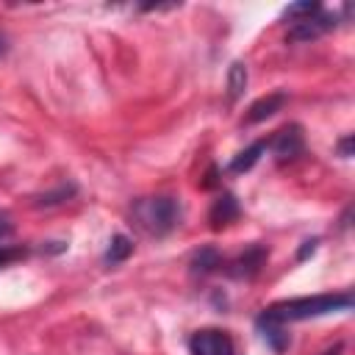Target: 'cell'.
<instances>
[{
    "label": "cell",
    "mask_w": 355,
    "mask_h": 355,
    "mask_svg": "<svg viewBox=\"0 0 355 355\" xmlns=\"http://www.w3.org/2000/svg\"><path fill=\"white\" fill-rule=\"evenodd\" d=\"M349 308H352V294L349 291H341V294H313V297H291V300L272 302L269 308H263V313L258 319L288 324V322L316 319V316H327V313H338V311H349Z\"/></svg>",
    "instance_id": "obj_1"
},
{
    "label": "cell",
    "mask_w": 355,
    "mask_h": 355,
    "mask_svg": "<svg viewBox=\"0 0 355 355\" xmlns=\"http://www.w3.org/2000/svg\"><path fill=\"white\" fill-rule=\"evenodd\" d=\"M130 214H133L136 225L144 233L161 239V236L172 233L180 225L183 208H180V202L175 197H166L164 194V197H141V200H136L133 208H130Z\"/></svg>",
    "instance_id": "obj_2"
},
{
    "label": "cell",
    "mask_w": 355,
    "mask_h": 355,
    "mask_svg": "<svg viewBox=\"0 0 355 355\" xmlns=\"http://www.w3.org/2000/svg\"><path fill=\"white\" fill-rule=\"evenodd\" d=\"M189 352L191 355H236V344H233L230 333H225L219 327H202V330L191 333Z\"/></svg>",
    "instance_id": "obj_3"
},
{
    "label": "cell",
    "mask_w": 355,
    "mask_h": 355,
    "mask_svg": "<svg viewBox=\"0 0 355 355\" xmlns=\"http://www.w3.org/2000/svg\"><path fill=\"white\" fill-rule=\"evenodd\" d=\"M269 150H272V155H275L277 164L294 161V158L302 155V150H305L302 128H300V125H286V128H280V130L269 139Z\"/></svg>",
    "instance_id": "obj_4"
},
{
    "label": "cell",
    "mask_w": 355,
    "mask_h": 355,
    "mask_svg": "<svg viewBox=\"0 0 355 355\" xmlns=\"http://www.w3.org/2000/svg\"><path fill=\"white\" fill-rule=\"evenodd\" d=\"M336 22H338L336 14L319 8L313 17H308V19H302V22H294V25L288 28V42H313V39L324 36L327 31H333Z\"/></svg>",
    "instance_id": "obj_5"
},
{
    "label": "cell",
    "mask_w": 355,
    "mask_h": 355,
    "mask_svg": "<svg viewBox=\"0 0 355 355\" xmlns=\"http://www.w3.org/2000/svg\"><path fill=\"white\" fill-rule=\"evenodd\" d=\"M266 255H269V250H266L263 244H252V247H247L239 258L230 261L227 275H233V277H255V275L261 272Z\"/></svg>",
    "instance_id": "obj_6"
},
{
    "label": "cell",
    "mask_w": 355,
    "mask_h": 355,
    "mask_svg": "<svg viewBox=\"0 0 355 355\" xmlns=\"http://www.w3.org/2000/svg\"><path fill=\"white\" fill-rule=\"evenodd\" d=\"M286 103H288V94H286V92H272V94H266V97L255 100V103L247 108L244 122H247V125H258V122H263V119L275 116Z\"/></svg>",
    "instance_id": "obj_7"
},
{
    "label": "cell",
    "mask_w": 355,
    "mask_h": 355,
    "mask_svg": "<svg viewBox=\"0 0 355 355\" xmlns=\"http://www.w3.org/2000/svg\"><path fill=\"white\" fill-rule=\"evenodd\" d=\"M239 214H241L239 200L225 191V194H219V197L214 200V205H211V211H208V222H211L214 230H219V227H227L230 222H236Z\"/></svg>",
    "instance_id": "obj_8"
},
{
    "label": "cell",
    "mask_w": 355,
    "mask_h": 355,
    "mask_svg": "<svg viewBox=\"0 0 355 355\" xmlns=\"http://www.w3.org/2000/svg\"><path fill=\"white\" fill-rule=\"evenodd\" d=\"M133 255V241L125 236V233H114L105 252H103V263L105 266H119L122 261H128Z\"/></svg>",
    "instance_id": "obj_9"
},
{
    "label": "cell",
    "mask_w": 355,
    "mask_h": 355,
    "mask_svg": "<svg viewBox=\"0 0 355 355\" xmlns=\"http://www.w3.org/2000/svg\"><path fill=\"white\" fill-rule=\"evenodd\" d=\"M266 150H269V139H258V141H252L247 150H241V153L230 161V172H247V169H252V166L258 164V158H261Z\"/></svg>",
    "instance_id": "obj_10"
},
{
    "label": "cell",
    "mask_w": 355,
    "mask_h": 355,
    "mask_svg": "<svg viewBox=\"0 0 355 355\" xmlns=\"http://www.w3.org/2000/svg\"><path fill=\"white\" fill-rule=\"evenodd\" d=\"M255 324H258V333H261V338L269 344V349H272V352H283V349L288 347V333H286V324H277V322H263V319H258Z\"/></svg>",
    "instance_id": "obj_11"
},
{
    "label": "cell",
    "mask_w": 355,
    "mask_h": 355,
    "mask_svg": "<svg viewBox=\"0 0 355 355\" xmlns=\"http://www.w3.org/2000/svg\"><path fill=\"white\" fill-rule=\"evenodd\" d=\"M219 266H222V255H219L216 247H202V250H197L194 258H191V275H200V277L216 272Z\"/></svg>",
    "instance_id": "obj_12"
},
{
    "label": "cell",
    "mask_w": 355,
    "mask_h": 355,
    "mask_svg": "<svg viewBox=\"0 0 355 355\" xmlns=\"http://www.w3.org/2000/svg\"><path fill=\"white\" fill-rule=\"evenodd\" d=\"M247 89V67L241 61H233L227 69V100L236 103Z\"/></svg>",
    "instance_id": "obj_13"
},
{
    "label": "cell",
    "mask_w": 355,
    "mask_h": 355,
    "mask_svg": "<svg viewBox=\"0 0 355 355\" xmlns=\"http://www.w3.org/2000/svg\"><path fill=\"white\" fill-rule=\"evenodd\" d=\"M319 8H322V6H319V3H311V0H305V3H291V6L283 8V19H288V22L294 25V22H302V19L313 17Z\"/></svg>",
    "instance_id": "obj_14"
},
{
    "label": "cell",
    "mask_w": 355,
    "mask_h": 355,
    "mask_svg": "<svg viewBox=\"0 0 355 355\" xmlns=\"http://www.w3.org/2000/svg\"><path fill=\"white\" fill-rule=\"evenodd\" d=\"M72 194H75V186H72V183H64V186H58L55 191H47V194H42V197H36V205H55V202L69 200Z\"/></svg>",
    "instance_id": "obj_15"
},
{
    "label": "cell",
    "mask_w": 355,
    "mask_h": 355,
    "mask_svg": "<svg viewBox=\"0 0 355 355\" xmlns=\"http://www.w3.org/2000/svg\"><path fill=\"white\" fill-rule=\"evenodd\" d=\"M25 258V247H11V244H0V266H8L11 261Z\"/></svg>",
    "instance_id": "obj_16"
},
{
    "label": "cell",
    "mask_w": 355,
    "mask_h": 355,
    "mask_svg": "<svg viewBox=\"0 0 355 355\" xmlns=\"http://www.w3.org/2000/svg\"><path fill=\"white\" fill-rule=\"evenodd\" d=\"M316 244H319V239H308V241H302V247H300V252H297V258L302 261V258H308V255H313V250H316Z\"/></svg>",
    "instance_id": "obj_17"
},
{
    "label": "cell",
    "mask_w": 355,
    "mask_h": 355,
    "mask_svg": "<svg viewBox=\"0 0 355 355\" xmlns=\"http://www.w3.org/2000/svg\"><path fill=\"white\" fill-rule=\"evenodd\" d=\"M352 141H355V139H352V133H349V136H344V139L338 141V153H341V158H349V155H352Z\"/></svg>",
    "instance_id": "obj_18"
},
{
    "label": "cell",
    "mask_w": 355,
    "mask_h": 355,
    "mask_svg": "<svg viewBox=\"0 0 355 355\" xmlns=\"http://www.w3.org/2000/svg\"><path fill=\"white\" fill-rule=\"evenodd\" d=\"M11 233V222H8V216H0V244H3V239Z\"/></svg>",
    "instance_id": "obj_19"
},
{
    "label": "cell",
    "mask_w": 355,
    "mask_h": 355,
    "mask_svg": "<svg viewBox=\"0 0 355 355\" xmlns=\"http://www.w3.org/2000/svg\"><path fill=\"white\" fill-rule=\"evenodd\" d=\"M341 352H344V344H341V341H336V344H333V347H327L322 355H341Z\"/></svg>",
    "instance_id": "obj_20"
},
{
    "label": "cell",
    "mask_w": 355,
    "mask_h": 355,
    "mask_svg": "<svg viewBox=\"0 0 355 355\" xmlns=\"http://www.w3.org/2000/svg\"><path fill=\"white\" fill-rule=\"evenodd\" d=\"M6 47H8V44H6V36H3V33H0V55H3V53H6Z\"/></svg>",
    "instance_id": "obj_21"
}]
</instances>
